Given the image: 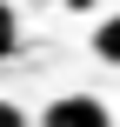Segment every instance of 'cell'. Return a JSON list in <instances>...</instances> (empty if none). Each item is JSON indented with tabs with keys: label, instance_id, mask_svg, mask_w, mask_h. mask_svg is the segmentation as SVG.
<instances>
[{
	"label": "cell",
	"instance_id": "6da1fadb",
	"mask_svg": "<svg viewBox=\"0 0 120 127\" xmlns=\"http://www.w3.org/2000/svg\"><path fill=\"white\" fill-rule=\"evenodd\" d=\"M40 127H114V114H107V100H94V94H60V100L40 114Z\"/></svg>",
	"mask_w": 120,
	"mask_h": 127
},
{
	"label": "cell",
	"instance_id": "7a4b0ae2",
	"mask_svg": "<svg viewBox=\"0 0 120 127\" xmlns=\"http://www.w3.org/2000/svg\"><path fill=\"white\" fill-rule=\"evenodd\" d=\"M94 54H100L107 67H120V13H100V27H94Z\"/></svg>",
	"mask_w": 120,
	"mask_h": 127
},
{
	"label": "cell",
	"instance_id": "3957f363",
	"mask_svg": "<svg viewBox=\"0 0 120 127\" xmlns=\"http://www.w3.org/2000/svg\"><path fill=\"white\" fill-rule=\"evenodd\" d=\"M13 47H20V13H13L7 0H0V60H7Z\"/></svg>",
	"mask_w": 120,
	"mask_h": 127
},
{
	"label": "cell",
	"instance_id": "277c9868",
	"mask_svg": "<svg viewBox=\"0 0 120 127\" xmlns=\"http://www.w3.org/2000/svg\"><path fill=\"white\" fill-rule=\"evenodd\" d=\"M0 127H33V121H27V114H20L13 100H0Z\"/></svg>",
	"mask_w": 120,
	"mask_h": 127
},
{
	"label": "cell",
	"instance_id": "5b68a950",
	"mask_svg": "<svg viewBox=\"0 0 120 127\" xmlns=\"http://www.w3.org/2000/svg\"><path fill=\"white\" fill-rule=\"evenodd\" d=\"M67 7H94V0H67Z\"/></svg>",
	"mask_w": 120,
	"mask_h": 127
}]
</instances>
